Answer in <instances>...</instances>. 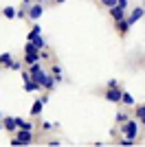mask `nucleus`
I'll return each mask as SVG.
<instances>
[{"instance_id": "25", "label": "nucleus", "mask_w": 145, "mask_h": 147, "mask_svg": "<svg viewBox=\"0 0 145 147\" xmlns=\"http://www.w3.org/2000/svg\"><path fill=\"white\" fill-rule=\"evenodd\" d=\"M2 125H5V123H2ZM2 125H0V129H2Z\"/></svg>"}, {"instance_id": "4", "label": "nucleus", "mask_w": 145, "mask_h": 147, "mask_svg": "<svg viewBox=\"0 0 145 147\" xmlns=\"http://www.w3.org/2000/svg\"><path fill=\"white\" fill-rule=\"evenodd\" d=\"M42 13H44V2L35 0V2L29 7V18H31V20H37L40 16H42Z\"/></svg>"}, {"instance_id": "8", "label": "nucleus", "mask_w": 145, "mask_h": 147, "mask_svg": "<svg viewBox=\"0 0 145 147\" xmlns=\"http://www.w3.org/2000/svg\"><path fill=\"white\" fill-rule=\"evenodd\" d=\"M24 61H26V64H35V61H40V51L26 53V55H24Z\"/></svg>"}, {"instance_id": "21", "label": "nucleus", "mask_w": 145, "mask_h": 147, "mask_svg": "<svg viewBox=\"0 0 145 147\" xmlns=\"http://www.w3.org/2000/svg\"><path fill=\"white\" fill-rule=\"evenodd\" d=\"M117 86H119V84H117V79H110V81H108V88H117Z\"/></svg>"}, {"instance_id": "26", "label": "nucleus", "mask_w": 145, "mask_h": 147, "mask_svg": "<svg viewBox=\"0 0 145 147\" xmlns=\"http://www.w3.org/2000/svg\"><path fill=\"white\" fill-rule=\"evenodd\" d=\"M0 119H2V112H0Z\"/></svg>"}, {"instance_id": "10", "label": "nucleus", "mask_w": 145, "mask_h": 147, "mask_svg": "<svg viewBox=\"0 0 145 147\" xmlns=\"http://www.w3.org/2000/svg\"><path fill=\"white\" fill-rule=\"evenodd\" d=\"M5 18L7 20H13V18H18V9H16V7H5Z\"/></svg>"}, {"instance_id": "18", "label": "nucleus", "mask_w": 145, "mask_h": 147, "mask_svg": "<svg viewBox=\"0 0 145 147\" xmlns=\"http://www.w3.org/2000/svg\"><path fill=\"white\" fill-rule=\"evenodd\" d=\"M127 119H130V117H127V114H123V112H119V114H117V123H119V125H123Z\"/></svg>"}, {"instance_id": "1", "label": "nucleus", "mask_w": 145, "mask_h": 147, "mask_svg": "<svg viewBox=\"0 0 145 147\" xmlns=\"http://www.w3.org/2000/svg\"><path fill=\"white\" fill-rule=\"evenodd\" d=\"M123 134H125V138H136L139 136V121H132V119H127L125 123H123Z\"/></svg>"}, {"instance_id": "20", "label": "nucleus", "mask_w": 145, "mask_h": 147, "mask_svg": "<svg viewBox=\"0 0 145 147\" xmlns=\"http://www.w3.org/2000/svg\"><path fill=\"white\" fill-rule=\"evenodd\" d=\"M9 68H11V70H20V61H11Z\"/></svg>"}, {"instance_id": "3", "label": "nucleus", "mask_w": 145, "mask_h": 147, "mask_svg": "<svg viewBox=\"0 0 145 147\" xmlns=\"http://www.w3.org/2000/svg\"><path fill=\"white\" fill-rule=\"evenodd\" d=\"M31 77H33V81H37L40 86L44 88V81H46V73L42 70V66H40V61H35V64H31Z\"/></svg>"}, {"instance_id": "13", "label": "nucleus", "mask_w": 145, "mask_h": 147, "mask_svg": "<svg viewBox=\"0 0 145 147\" xmlns=\"http://www.w3.org/2000/svg\"><path fill=\"white\" fill-rule=\"evenodd\" d=\"M16 121H18V129H33L31 121H24V119H16Z\"/></svg>"}, {"instance_id": "2", "label": "nucleus", "mask_w": 145, "mask_h": 147, "mask_svg": "<svg viewBox=\"0 0 145 147\" xmlns=\"http://www.w3.org/2000/svg\"><path fill=\"white\" fill-rule=\"evenodd\" d=\"M33 143V136H31V129H20L18 136L16 138H11V145H31Z\"/></svg>"}, {"instance_id": "17", "label": "nucleus", "mask_w": 145, "mask_h": 147, "mask_svg": "<svg viewBox=\"0 0 145 147\" xmlns=\"http://www.w3.org/2000/svg\"><path fill=\"white\" fill-rule=\"evenodd\" d=\"M136 117H139L141 121H143V125H145V105H139V108H136Z\"/></svg>"}, {"instance_id": "9", "label": "nucleus", "mask_w": 145, "mask_h": 147, "mask_svg": "<svg viewBox=\"0 0 145 147\" xmlns=\"http://www.w3.org/2000/svg\"><path fill=\"white\" fill-rule=\"evenodd\" d=\"M44 103H46L44 99H37L35 103H33V108H31V114H33V117H37V114L42 112V105H44Z\"/></svg>"}, {"instance_id": "24", "label": "nucleus", "mask_w": 145, "mask_h": 147, "mask_svg": "<svg viewBox=\"0 0 145 147\" xmlns=\"http://www.w3.org/2000/svg\"><path fill=\"white\" fill-rule=\"evenodd\" d=\"M40 2H48V0H40Z\"/></svg>"}, {"instance_id": "12", "label": "nucleus", "mask_w": 145, "mask_h": 147, "mask_svg": "<svg viewBox=\"0 0 145 147\" xmlns=\"http://www.w3.org/2000/svg\"><path fill=\"white\" fill-rule=\"evenodd\" d=\"M5 129H18V121L13 117H5Z\"/></svg>"}, {"instance_id": "14", "label": "nucleus", "mask_w": 145, "mask_h": 147, "mask_svg": "<svg viewBox=\"0 0 145 147\" xmlns=\"http://www.w3.org/2000/svg\"><path fill=\"white\" fill-rule=\"evenodd\" d=\"M121 103H125L127 108H130V105H134V97L130 92H123V101H121Z\"/></svg>"}, {"instance_id": "19", "label": "nucleus", "mask_w": 145, "mask_h": 147, "mask_svg": "<svg viewBox=\"0 0 145 147\" xmlns=\"http://www.w3.org/2000/svg\"><path fill=\"white\" fill-rule=\"evenodd\" d=\"M101 5H106L110 9V7H115V5H119V0H101Z\"/></svg>"}, {"instance_id": "7", "label": "nucleus", "mask_w": 145, "mask_h": 147, "mask_svg": "<svg viewBox=\"0 0 145 147\" xmlns=\"http://www.w3.org/2000/svg\"><path fill=\"white\" fill-rule=\"evenodd\" d=\"M143 16H145V9H143V7H136V9L127 16V22H130V24H134V22H139Z\"/></svg>"}, {"instance_id": "22", "label": "nucleus", "mask_w": 145, "mask_h": 147, "mask_svg": "<svg viewBox=\"0 0 145 147\" xmlns=\"http://www.w3.org/2000/svg\"><path fill=\"white\" fill-rule=\"evenodd\" d=\"M119 5L123 7V9H127V7H130V2H127V0H119Z\"/></svg>"}, {"instance_id": "16", "label": "nucleus", "mask_w": 145, "mask_h": 147, "mask_svg": "<svg viewBox=\"0 0 145 147\" xmlns=\"http://www.w3.org/2000/svg\"><path fill=\"white\" fill-rule=\"evenodd\" d=\"M11 55H9V53H2V55H0V64H5V66H9V64H11Z\"/></svg>"}, {"instance_id": "6", "label": "nucleus", "mask_w": 145, "mask_h": 147, "mask_svg": "<svg viewBox=\"0 0 145 147\" xmlns=\"http://www.w3.org/2000/svg\"><path fill=\"white\" fill-rule=\"evenodd\" d=\"M108 11H110V16L115 18V22H119V20H123V18H125V9H123L121 5H115V7H110Z\"/></svg>"}, {"instance_id": "23", "label": "nucleus", "mask_w": 145, "mask_h": 147, "mask_svg": "<svg viewBox=\"0 0 145 147\" xmlns=\"http://www.w3.org/2000/svg\"><path fill=\"white\" fill-rule=\"evenodd\" d=\"M55 2H57V5H62V2H66V0H55Z\"/></svg>"}, {"instance_id": "15", "label": "nucleus", "mask_w": 145, "mask_h": 147, "mask_svg": "<svg viewBox=\"0 0 145 147\" xmlns=\"http://www.w3.org/2000/svg\"><path fill=\"white\" fill-rule=\"evenodd\" d=\"M55 81H57V79H53L51 75H46V81H44V88H46V90H53V88H55Z\"/></svg>"}, {"instance_id": "11", "label": "nucleus", "mask_w": 145, "mask_h": 147, "mask_svg": "<svg viewBox=\"0 0 145 147\" xmlns=\"http://www.w3.org/2000/svg\"><path fill=\"white\" fill-rule=\"evenodd\" d=\"M130 22H127V18H123V20H119V22H117V29L121 31V33H127V31H130Z\"/></svg>"}, {"instance_id": "5", "label": "nucleus", "mask_w": 145, "mask_h": 147, "mask_svg": "<svg viewBox=\"0 0 145 147\" xmlns=\"http://www.w3.org/2000/svg\"><path fill=\"white\" fill-rule=\"evenodd\" d=\"M106 99H108V101H112V103H121V101H123V92L119 90V86H117V88H108Z\"/></svg>"}]
</instances>
